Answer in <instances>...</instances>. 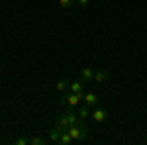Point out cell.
Returning <instances> with one entry per match:
<instances>
[{
    "mask_svg": "<svg viewBox=\"0 0 147 145\" xmlns=\"http://www.w3.org/2000/svg\"><path fill=\"white\" fill-rule=\"evenodd\" d=\"M43 143H45V139H41L39 135H35V137L30 139V145H43Z\"/></svg>",
    "mask_w": 147,
    "mask_h": 145,
    "instance_id": "cell-15",
    "label": "cell"
},
{
    "mask_svg": "<svg viewBox=\"0 0 147 145\" xmlns=\"http://www.w3.org/2000/svg\"><path fill=\"white\" fill-rule=\"evenodd\" d=\"M59 6H61V8H65V10H69V8H73V6H75V0H59Z\"/></svg>",
    "mask_w": 147,
    "mask_h": 145,
    "instance_id": "cell-14",
    "label": "cell"
},
{
    "mask_svg": "<svg viewBox=\"0 0 147 145\" xmlns=\"http://www.w3.org/2000/svg\"><path fill=\"white\" fill-rule=\"evenodd\" d=\"M82 84H84V82H82V80H73V82H69V90H71V92H82Z\"/></svg>",
    "mask_w": 147,
    "mask_h": 145,
    "instance_id": "cell-9",
    "label": "cell"
},
{
    "mask_svg": "<svg viewBox=\"0 0 147 145\" xmlns=\"http://www.w3.org/2000/svg\"><path fill=\"white\" fill-rule=\"evenodd\" d=\"M80 80H82V82H90V80H94V69L92 67H84L82 71H80Z\"/></svg>",
    "mask_w": 147,
    "mask_h": 145,
    "instance_id": "cell-4",
    "label": "cell"
},
{
    "mask_svg": "<svg viewBox=\"0 0 147 145\" xmlns=\"http://www.w3.org/2000/svg\"><path fill=\"white\" fill-rule=\"evenodd\" d=\"M75 4H77V8H86L88 6V0H77Z\"/></svg>",
    "mask_w": 147,
    "mask_h": 145,
    "instance_id": "cell-17",
    "label": "cell"
},
{
    "mask_svg": "<svg viewBox=\"0 0 147 145\" xmlns=\"http://www.w3.org/2000/svg\"><path fill=\"white\" fill-rule=\"evenodd\" d=\"M59 143H61V145L73 143V137H71V134H69V132H63V134H61V137H59Z\"/></svg>",
    "mask_w": 147,
    "mask_h": 145,
    "instance_id": "cell-12",
    "label": "cell"
},
{
    "mask_svg": "<svg viewBox=\"0 0 147 145\" xmlns=\"http://www.w3.org/2000/svg\"><path fill=\"white\" fill-rule=\"evenodd\" d=\"M61 134H63V129H59V127H51L49 129V141L51 143H59V137H61Z\"/></svg>",
    "mask_w": 147,
    "mask_h": 145,
    "instance_id": "cell-7",
    "label": "cell"
},
{
    "mask_svg": "<svg viewBox=\"0 0 147 145\" xmlns=\"http://www.w3.org/2000/svg\"><path fill=\"white\" fill-rule=\"evenodd\" d=\"M77 114H79L80 120H86V118H90V110H88V106H86V104H84V106H80Z\"/></svg>",
    "mask_w": 147,
    "mask_h": 145,
    "instance_id": "cell-11",
    "label": "cell"
},
{
    "mask_svg": "<svg viewBox=\"0 0 147 145\" xmlns=\"http://www.w3.org/2000/svg\"><path fill=\"white\" fill-rule=\"evenodd\" d=\"M108 78H110V73H108L106 69H100V71L94 73V82H98V84H100V82H106Z\"/></svg>",
    "mask_w": 147,
    "mask_h": 145,
    "instance_id": "cell-5",
    "label": "cell"
},
{
    "mask_svg": "<svg viewBox=\"0 0 147 145\" xmlns=\"http://www.w3.org/2000/svg\"><path fill=\"white\" fill-rule=\"evenodd\" d=\"M84 104H86V106H96V104H98V96H96L94 92H86V94H84Z\"/></svg>",
    "mask_w": 147,
    "mask_h": 145,
    "instance_id": "cell-8",
    "label": "cell"
},
{
    "mask_svg": "<svg viewBox=\"0 0 147 145\" xmlns=\"http://www.w3.org/2000/svg\"><path fill=\"white\" fill-rule=\"evenodd\" d=\"M65 114H67V120H69V125H75V123H79V122H80L79 114H75V112H71V110H65Z\"/></svg>",
    "mask_w": 147,
    "mask_h": 145,
    "instance_id": "cell-10",
    "label": "cell"
},
{
    "mask_svg": "<svg viewBox=\"0 0 147 145\" xmlns=\"http://www.w3.org/2000/svg\"><path fill=\"white\" fill-rule=\"evenodd\" d=\"M57 127L63 129V132H67V129H69V120H67V114H65V112L57 116Z\"/></svg>",
    "mask_w": 147,
    "mask_h": 145,
    "instance_id": "cell-6",
    "label": "cell"
},
{
    "mask_svg": "<svg viewBox=\"0 0 147 145\" xmlns=\"http://www.w3.org/2000/svg\"><path fill=\"white\" fill-rule=\"evenodd\" d=\"M84 100V92H65L63 94V98H61V104L65 106V108H75V106H79L80 102Z\"/></svg>",
    "mask_w": 147,
    "mask_h": 145,
    "instance_id": "cell-2",
    "label": "cell"
},
{
    "mask_svg": "<svg viewBox=\"0 0 147 145\" xmlns=\"http://www.w3.org/2000/svg\"><path fill=\"white\" fill-rule=\"evenodd\" d=\"M67 132L71 134L73 141H82V139H86V137H88V127H86L84 120H80V122L75 123V125H69Z\"/></svg>",
    "mask_w": 147,
    "mask_h": 145,
    "instance_id": "cell-1",
    "label": "cell"
},
{
    "mask_svg": "<svg viewBox=\"0 0 147 145\" xmlns=\"http://www.w3.org/2000/svg\"><path fill=\"white\" fill-rule=\"evenodd\" d=\"M55 86H57V90H61V92H65V90L69 88V80H65V78H61V80L57 82Z\"/></svg>",
    "mask_w": 147,
    "mask_h": 145,
    "instance_id": "cell-13",
    "label": "cell"
},
{
    "mask_svg": "<svg viewBox=\"0 0 147 145\" xmlns=\"http://www.w3.org/2000/svg\"><path fill=\"white\" fill-rule=\"evenodd\" d=\"M14 143H16V145H28V143H30V139H26V137H18Z\"/></svg>",
    "mask_w": 147,
    "mask_h": 145,
    "instance_id": "cell-16",
    "label": "cell"
},
{
    "mask_svg": "<svg viewBox=\"0 0 147 145\" xmlns=\"http://www.w3.org/2000/svg\"><path fill=\"white\" fill-rule=\"evenodd\" d=\"M90 118H92V120H94L96 123H104L106 120H108V110L96 104V108L90 112Z\"/></svg>",
    "mask_w": 147,
    "mask_h": 145,
    "instance_id": "cell-3",
    "label": "cell"
}]
</instances>
